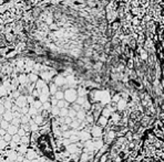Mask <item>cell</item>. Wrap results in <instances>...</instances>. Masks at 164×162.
Returning a JSON list of instances; mask_svg holds the SVG:
<instances>
[{
  "mask_svg": "<svg viewBox=\"0 0 164 162\" xmlns=\"http://www.w3.org/2000/svg\"><path fill=\"white\" fill-rule=\"evenodd\" d=\"M6 134H7V130H6V129H4V128H0V135L4 136Z\"/></svg>",
  "mask_w": 164,
  "mask_h": 162,
  "instance_id": "cell-25",
  "label": "cell"
},
{
  "mask_svg": "<svg viewBox=\"0 0 164 162\" xmlns=\"http://www.w3.org/2000/svg\"><path fill=\"white\" fill-rule=\"evenodd\" d=\"M8 157L10 159H16V158H18V154H17L15 151H10V152H9V154H8Z\"/></svg>",
  "mask_w": 164,
  "mask_h": 162,
  "instance_id": "cell-19",
  "label": "cell"
},
{
  "mask_svg": "<svg viewBox=\"0 0 164 162\" xmlns=\"http://www.w3.org/2000/svg\"><path fill=\"white\" fill-rule=\"evenodd\" d=\"M29 78H30V81H31L32 83H35V82L38 81V76L35 75V74H31V75L29 76Z\"/></svg>",
  "mask_w": 164,
  "mask_h": 162,
  "instance_id": "cell-21",
  "label": "cell"
},
{
  "mask_svg": "<svg viewBox=\"0 0 164 162\" xmlns=\"http://www.w3.org/2000/svg\"><path fill=\"white\" fill-rule=\"evenodd\" d=\"M57 90H58V85L55 84V83H52V84L50 85V87H49V92H50V94H53V95H55Z\"/></svg>",
  "mask_w": 164,
  "mask_h": 162,
  "instance_id": "cell-8",
  "label": "cell"
},
{
  "mask_svg": "<svg viewBox=\"0 0 164 162\" xmlns=\"http://www.w3.org/2000/svg\"><path fill=\"white\" fill-rule=\"evenodd\" d=\"M32 96H33V97H39L40 96V90L33 89V90H32Z\"/></svg>",
  "mask_w": 164,
  "mask_h": 162,
  "instance_id": "cell-23",
  "label": "cell"
},
{
  "mask_svg": "<svg viewBox=\"0 0 164 162\" xmlns=\"http://www.w3.org/2000/svg\"><path fill=\"white\" fill-rule=\"evenodd\" d=\"M44 121H46V120H44V118H43L42 116L41 115H35V123H37V125H39V126H42V125H44Z\"/></svg>",
  "mask_w": 164,
  "mask_h": 162,
  "instance_id": "cell-3",
  "label": "cell"
},
{
  "mask_svg": "<svg viewBox=\"0 0 164 162\" xmlns=\"http://www.w3.org/2000/svg\"><path fill=\"white\" fill-rule=\"evenodd\" d=\"M13 117H15L13 114H11L10 112H4V114H2V118H4V120H7V121H11Z\"/></svg>",
  "mask_w": 164,
  "mask_h": 162,
  "instance_id": "cell-5",
  "label": "cell"
},
{
  "mask_svg": "<svg viewBox=\"0 0 164 162\" xmlns=\"http://www.w3.org/2000/svg\"><path fill=\"white\" fill-rule=\"evenodd\" d=\"M75 115H77V110H74L73 108H72L71 110H69V114H68V116H70L72 119H73L74 117H75Z\"/></svg>",
  "mask_w": 164,
  "mask_h": 162,
  "instance_id": "cell-18",
  "label": "cell"
},
{
  "mask_svg": "<svg viewBox=\"0 0 164 162\" xmlns=\"http://www.w3.org/2000/svg\"><path fill=\"white\" fill-rule=\"evenodd\" d=\"M20 121H21V123H29V119H28V117L26 115L21 116L20 117Z\"/></svg>",
  "mask_w": 164,
  "mask_h": 162,
  "instance_id": "cell-16",
  "label": "cell"
},
{
  "mask_svg": "<svg viewBox=\"0 0 164 162\" xmlns=\"http://www.w3.org/2000/svg\"><path fill=\"white\" fill-rule=\"evenodd\" d=\"M18 82H19V83H21V84H24V83H27V82H28V77H27V75H24V74H22V75H20L19 80H18Z\"/></svg>",
  "mask_w": 164,
  "mask_h": 162,
  "instance_id": "cell-12",
  "label": "cell"
},
{
  "mask_svg": "<svg viewBox=\"0 0 164 162\" xmlns=\"http://www.w3.org/2000/svg\"><path fill=\"white\" fill-rule=\"evenodd\" d=\"M2 139H4V141H7V142H10V141H11V139H12V136L7 132L4 136H2Z\"/></svg>",
  "mask_w": 164,
  "mask_h": 162,
  "instance_id": "cell-15",
  "label": "cell"
},
{
  "mask_svg": "<svg viewBox=\"0 0 164 162\" xmlns=\"http://www.w3.org/2000/svg\"><path fill=\"white\" fill-rule=\"evenodd\" d=\"M50 103H51L52 106H57V104H58V99H57L55 96H52L50 98Z\"/></svg>",
  "mask_w": 164,
  "mask_h": 162,
  "instance_id": "cell-20",
  "label": "cell"
},
{
  "mask_svg": "<svg viewBox=\"0 0 164 162\" xmlns=\"http://www.w3.org/2000/svg\"><path fill=\"white\" fill-rule=\"evenodd\" d=\"M12 125H15V126H17V127H19L20 123H21V121H20V118H16V117H13L11 120Z\"/></svg>",
  "mask_w": 164,
  "mask_h": 162,
  "instance_id": "cell-14",
  "label": "cell"
},
{
  "mask_svg": "<svg viewBox=\"0 0 164 162\" xmlns=\"http://www.w3.org/2000/svg\"><path fill=\"white\" fill-rule=\"evenodd\" d=\"M27 101L28 103H33V97H28Z\"/></svg>",
  "mask_w": 164,
  "mask_h": 162,
  "instance_id": "cell-28",
  "label": "cell"
},
{
  "mask_svg": "<svg viewBox=\"0 0 164 162\" xmlns=\"http://www.w3.org/2000/svg\"><path fill=\"white\" fill-rule=\"evenodd\" d=\"M4 93H6V89L4 88V86H1L0 87V95H4Z\"/></svg>",
  "mask_w": 164,
  "mask_h": 162,
  "instance_id": "cell-26",
  "label": "cell"
},
{
  "mask_svg": "<svg viewBox=\"0 0 164 162\" xmlns=\"http://www.w3.org/2000/svg\"><path fill=\"white\" fill-rule=\"evenodd\" d=\"M4 112H6V107H4V105L2 103H0V115H2Z\"/></svg>",
  "mask_w": 164,
  "mask_h": 162,
  "instance_id": "cell-22",
  "label": "cell"
},
{
  "mask_svg": "<svg viewBox=\"0 0 164 162\" xmlns=\"http://www.w3.org/2000/svg\"><path fill=\"white\" fill-rule=\"evenodd\" d=\"M12 141H15L16 143H20V140H21V137H20L18 134H15V135H12Z\"/></svg>",
  "mask_w": 164,
  "mask_h": 162,
  "instance_id": "cell-13",
  "label": "cell"
},
{
  "mask_svg": "<svg viewBox=\"0 0 164 162\" xmlns=\"http://www.w3.org/2000/svg\"><path fill=\"white\" fill-rule=\"evenodd\" d=\"M17 134L20 136V137H22V136L27 135V132H26V130H24V128H20V129H18V131H17Z\"/></svg>",
  "mask_w": 164,
  "mask_h": 162,
  "instance_id": "cell-17",
  "label": "cell"
},
{
  "mask_svg": "<svg viewBox=\"0 0 164 162\" xmlns=\"http://www.w3.org/2000/svg\"><path fill=\"white\" fill-rule=\"evenodd\" d=\"M75 96H77V93L74 89H68L66 92H64V98L66 101H74Z\"/></svg>",
  "mask_w": 164,
  "mask_h": 162,
  "instance_id": "cell-1",
  "label": "cell"
},
{
  "mask_svg": "<svg viewBox=\"0 0 164 162\" xmlns=\"http://www.w3.org/2000/svg\"><path fill=\"white\" fill-rule=\"evenodd\" d=\"M4 105V107H6V109H10V107H11V105H10V101H9V100H7Z\"/></svg>",
  "mask_w": 164,
  "mask_h": 162,
  "instance_id": "cell-24",
  "label": "cell"
},
{
  "mask_svg": "<svg viewBox=\"0 0 164 162\" xmlns=\"http://www.w3.org/2000/svg\"><path fill=\"white\" fill-rule=\"evenodd\" d=\"M1 138H2V136H1V135H0V139H1Z\"/></svg>",
  "mask_w": 164,
  "mask_h": 162,
  "instance_id": "cell-30",
  "label": "cell"
},
{
  "mask_svg": "<svg viewBox=\"0 0 164 162\" xmlns=\"http://www.w3.org/2000/svg\"><path fill=\"white\" fill-rule=\"evenodd\" d=\"M78 101H79V103H80V104H82V103H83V98H79Z\"/></svg>",
  "mask_w": 164,
  "mask_h": 162,
  "instance_id": "cell-29",
  "label": "cell"
},
{
  "mask_svg": "<svg viewBox=\"0 0 164 162\" xmlns=\"http://www.w3.org/2000/svg\"><path fill=\"white\" fill-rule=\"evenodd\" d=\"M55 98H57L58 100L63 99V98H64V92H62V90H60V89H58V90L55 92Z\"/></svg>",
  "mask_w": 164,
  "mask_h": 162,
  "instance_id": "cell-7",
  "label": "cell"
},
{
  "mask_svg": "<svg viewBox=\"0 0 164 162\" xmlns=\"http://www.w3.org/2000/svg\"><path fill=\"white\" fill-rule=\"evenodd\" d=\"M73 109H74V110H79V109H80V105L73 104Z\"/></svg>",
  "mask_w": 164,
  "mask_h": 162,
  "instance_id": "cell-27",
  "label": "cell"
},
{
  "mask_svg": "<svg viewBox=\"0 0 164 162\" xmlns=\"http://www.w3.org/2000/svg\"><path fill=\"white\" fill-rule=\"evenodd\" d=\"M57 106H58L59 108H63V107L68 108L69 107V101H66V100H64V99H60V100H58Z\"/></svg>",
  "mask_w": 164,
  "mask_h": 162,
  "instance_id": "cell-6",
  "label": "cell"
},
{
  "mask_svg": "<svg viewBox=\"0 0 164 162\" xmlns=\"http://www.w3.org/2000/svg\"><path fill=\"white\" fill-rule=\"evenodd\" d=\"M9 121H7V120H4V119H2L1 121H0V128H4V129H6L7 130V128L9 127Z\"/></svg>",
  "mask_w": 164,
  "mask_h": 162,
  "instance_id": "cell-10",
  "label": "cell"
},
{
  "mask_svg": "<svg viewBox=\"0 0 164 162\" xmlns=\"http://www.w3.org/2000/svg\"><path fill=\"white\" fill-rule=\"evenodd\" d=\"M51 112L53 116H59V112H60V108L58 106H52V109H51Z\"/></svg>",
  "mask_w": 164,
  "mask_h": 162,
  "instance_id": "cell-11",
  "label": "cell"
},
{
  "mask_svg": "<svg viewBox=\"0 0 164 162\" xmlns=\"http://www.w3.org/2000/svg\"><path fill=\"white\" fill-rule=\"evenodd\" d=\"M17 131H18V127L15 126V125H9V127L7 128V132L10 134L11 136L15 135V134H17Z\"/></svg>",
  "mask_w": 164,
  "mask_h": 162,
  "instance_id": "cell-4",
  "label": "cell"
},
{
  "mask_svg": "<svg viewBox=\"0 0 164 162\" xmlns=\"http://www.w3.org/2000/svg\"><path fill=\"white\" fill-rule=\"evenodd\" d=\"M17 104L19 105L20 107H24V105H27V104H28L27 97H24V96H19V97H18V100H17Z\"/></svg>",
  "mask_w": 164,
  "mask_h": 162,
  "instance_id": "cell-2",
  "label": "cell"
},
{
  "mask_svg": "<svg viewBox=\"0 0 164 162\" xmlns=\"http://www.w3.org/2000/svg\"><path fill=\"white\" fill-rule=\"evenodd\" d=\"M68 114H69V110H68L66 107L60 108V112H59V116H60V117H66V116H68Z\"/></svg>",
  "mask_w": 164,
  "mask_h": 162,
  "instance_id": "cell-9",
  "label": "cell"
}]
</instances>
